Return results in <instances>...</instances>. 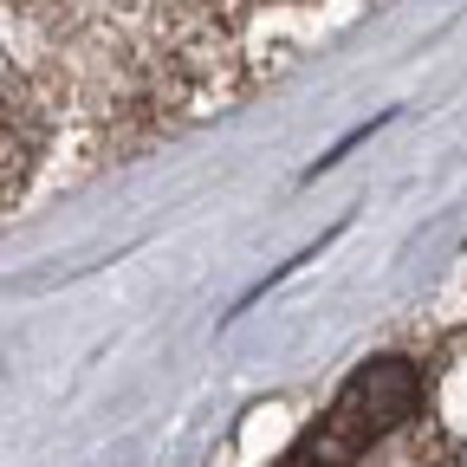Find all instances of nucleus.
Segmentation results:
<instances>
[{
    "label": "nucleus",
    "mask_w": 467,
    "mask_h": 467,
    "mask_svg": "<svg viewBox=\"0 0 467 467\" xmlns=\"http://www.w3.org/2000/svg\"><path fill=\"white\" fill-rule=\"evenodd\" d=\"M416 402H422V383L416 370H409L402 358H383V364H364L358 377H350V389L337 396L331 409V422H325V454H358L370 448L377 435L402 429L409 416H416Z\"/></svg>",
    "instance_id": "nucleus-1"
}]
</instances>
